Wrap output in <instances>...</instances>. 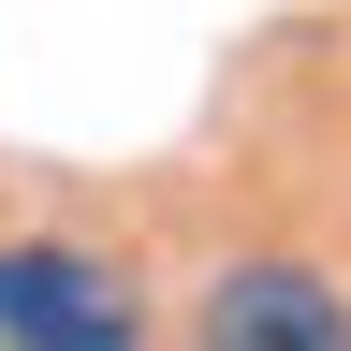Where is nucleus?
I'll return each mask as SVG.
<instances>
[{"mask_svg": "<svg viewBox=\"0 0 351 351\" xmlns=\"http://www.w3.org/2000/svg\"><path fill=\"white\" fill-rule=\"evenodd\" d=\"M191 351H351V293L322 263H219L205 307H191Z\"/></svg>", "mask_w": 351, "mask_h": 351, "instance_id": "f03ea898", "label": "nucleus"}, {"mask_svg": "<svg viewBox=\"0 0 351 351\" xmlns=\"http://www.w3.org/2000/svg\"><path fill=\"white\" fill-rule=\"evenodd\" d=\"M0 351H147L132 263L73 249V234H0Z\"/></svg>", "mask_w": 351, "mask_h": 351, "instance_id": "f257e3e1", "label": "nucleus"}]
</instances>
